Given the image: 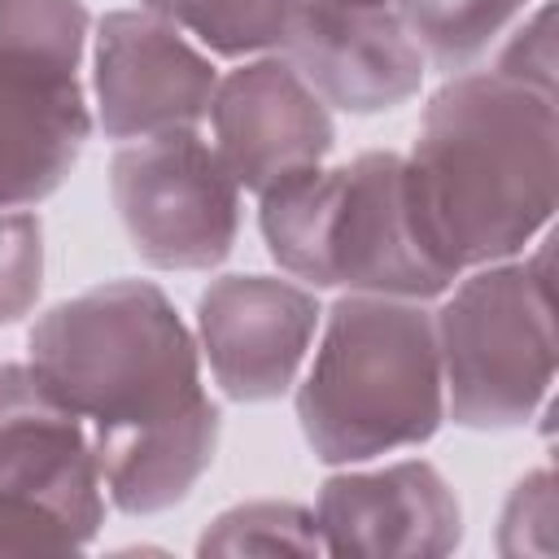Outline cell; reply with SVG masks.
<instances>
[{"label": "cell", "mask_w": 559, "mask_h": 559, "mask_svg": "<svg viewBox=\"0 0 559 559\" xmlns=\"http://www.w3.org/2000/svg\"><path fill=\"white\" fill-rule=\"evenodd\" d=\"M22 362L87 424L114 511L162 515L214 467L223 411L192 323L162 284L105 280L48 306Z\"/></svg>", "instance_id": "cell-1"}, {"label": "cell", "mask_w": 559, "mask_h": 559, "mask_svg": "<svg viewBox=\"0 0 559 559\" xmlns=\"http://www.w3.org/2000/svg\"><path fill=\"white\" fill-rule=\"evenodd\" d=\"M402 162L419 240L441 271L459 280L520 258L555 218L559 96L489 66L450 74Z\"/></svg>", "instance_id": "cell-2"}, {"label": "cell", "mask_w": 559, "mask_h": 559, "mask_svg": "<svg viewBox=\"0 0 559 559\" xmlns=\"http://www.w3.org/2000/svg\"><path fill=\"white\" fill-rule=\"evenodd\" d=\"M293 406L323 467L428 445L445 424L432 301L341 293L319 319Z\"/></svg>", "instance_id": "cell-3"}, {"label": "cell", "mask_w": 559, "mask_h": 559, "mask_svg": "<svg viewBox=\"0 0 559 559\" xmlns=\"http://www.w3.org/2000/svg\"><path fill=\"white\" fill-rule=\"evenodd\" d=\"M258 231L280 275L314 293L437 301L454 284L419 240L406 162L393 148L306 166L262 188Z\"/></svg>", "instance_id": "cell-4"}, {"label": "cell", "mask_w": 559, "mask_h": 559, "mask_svg": "<svg viewBox=\"0 0 559 559\" xmlns=\"http://www.w3.org/2000/svg\"><path fill=\"white\" fill-rule=\"evenodd\" d=\"M445 419L467 432L528 428L555 397L550 231L520 258L463 271L432 301Z\"/></svg>", "instance_id": "cell-5"}, {"label": "cell", "mask_w": 559, "mask_h": 559, "mask_svg": "<svg viewBox=\"0 0 559 559\" xmlns=\"http://www.w3.org/2000/svg\"><path fill=\"white\" fill-rule=\"evenodd\" d=\"M83 0H0V205H44L79 166L96 122Z\"/></svg>", "instance_id": "cell-6"}, {"label": "cell", "mask_w": 559, "mask_h": 559, "mask_svg": "<svg viewBox=\"0 0 559 559\" xmlns=\"http://www.w3.org/2000/svg\"><path fill=\"white\" fill-rule=\"evenodd\" d=\"M105 511L87 424L26 362H0V555L87 550Z\"/></svg>", "instance_id": "cell-7"}, {"label": "cell", "mask_w": 559, "mask_h": 559, "mask_svg": "<svg viewBox=\"0 0 559 559\" xmlns=\"http://www.w3.org/2000/svg\"><path fill=\"white\" fill-rule=\"evenodd\" d=\"M109 201L135 258L175 275L223 266L245 223V192L205 127L114 144Z\"/></svg>", "instance_id": "cell-8"}, {"label": "cell", "mask_w": 559, "mask_h": 559, "mask_svg": "<svg viewBox=\"0 0 559 559\" xmlns=\"http://www.w3.org/2000/svg\"><path fill=\"white\" fill-rule=\"evenodd\" d=\"M218 74L201 44L140 4L114 9L92 26V122L114 144L205 127Z\"/></svg>", "instance_id": "cell-9"}, {"label": "cell", "mask_w": 559, "mask_h": 559, "mask_svg": "<svg viewBox=\"0 0 559 559\" xmlns=\"http://www.w3.org/2000/svg\"><path fill=\"white\" fill-rule=\"evenodd\" d=\"M319 319L314 288L288 275L231 271L201 288L192 336L214 389L236 406H262L293 393Z\"/></svg>", "instance_id": "cell-10"}, {"label": "cell", "mask_w": 559, "mask_h": 559, "mask_svg": "<svg viewBox=\"0 0 559 559\" xmlns=\"http://www.w3.org/2000/svg\"><path fill=\"white\" fill-rule=\"evenodd\" d=\"M205 127L245 197H258L306 166H323L336 148L332 109L284 52L231 61L218 74Z\"/></svg>", "instance_id": "cell-11"}, {"label": "cell", "mask_w": 559, "mask_h": 559, "mask_svg": "<svg viewBox=\"0 0 559 559\" xmlns=\"http://www.w3.org/2000/svg\"><path fill=\"white\" fill-rule=\"evenodd\" d=\"M328 109L349 118L389 114L419 96L428 61L397 4L297 0L280 48Z\"/></svg>", "instance_id": "cell-12"}, {"label": "cell", "mask_w": 559, "mask_h": 559, "mask_svg": "<svg viewBox=\"0 0 559 559\" xmlns=\"http://www.w3.org/2000/svg\"><path fill=\"white\" fill-rule=\"evenodd\" d=\"M323 555H454L463 507L428 459L332 467L314 493Z\"/></svg>", "instance_id": "cell-13"}, {"label": "cell", "mask_w": 559, "mask_h": 559, "mask_svg": "<svg viewBox=\"0 0 559 559\" xmlns=\"http://www.w3.org/2000/svg\"><path fill=\"white\" fill-rule=\"evenodd\" d=\"M537 0H397V13L415 35L428 70L450 79L463 70H480L498 39Z\"/></svg>", "instance_id": "cell-14"}, {"label": "cell", "mask_w": 559, "mask_h": 559, "mask_svg": "<svg viewBox=\"0 0 559 559\" xmlns=\"http://www.w3.org/2000/svg\"><path fill=\"white\" fill-rule=\"evenodd\" d=\"M135 4L179 26L214 61L280 52L297 9V0H135Z\"/></svg>", "instance_id": "cell-15"}, {"label": "cell", "mask_w": 559, "mask_h": 559, "mask_svg": "<svg viewBox=\"0 0 559 559\" xmlns=\"http://www.w3.org/2000/svg\"><path fill=\"white\" fill-rule=\"evenodd\" d=\"M197 555H323L314 511L288 498H253L218 511L201 537Z\"/></svg>", "instance_id": "cell-16"}, {"label": "cell", "mask_w": 559, "mask_h": 559, "mask_svg": "<svg viewBox=\"0 0 559 559\" xmlns=\"http://www.w3.org/2000/svg\"><path fill=\"white\" fill-rule=\"evenodd\" d=\"M555 524H559V498H555V472L550 463L524 472L502 511H498V555L511 559H550L555 555Z\"/></svg>", "instance_id": "cell-17"}, {"label": "cell", "mask_w": 559, "mask_h": 559, "mask_svg": "<svg viewBox=\"0 0 559 559\" xmlns=\"http://www.w3.org/2000/svg\"><path fill=\"white\" fill-rule=\"evenodd\" d=\"M44 293V223L35 210L0 205V328L22 323Z\"/></svg>", "instance_id": "cell-18"}, {"label": "cell", "mask_w": 559, "mask_h": 559, "mask_svg": "<svg viewBox=\"0 0 559 559\" xmlns=\"http://www.w3.org/2000/svg\"><path fill=\"white\" fill-rule=\"evenodd\" d=\"M489 70L528 83L537 92L559 96V35H555V0H537L489 52Z\"/></svg>", "instance_id": "cell-19"}, {"label": "cell", "mask_w": 559, "mask_h": 559, "mask_svg": "<svg viewBox=\"0 0 559 559\" xmlns=\"http://www.w3.org/2000/svg\"><path fill=\"white\" fill-rule=\"evenodd\" d=\"M341 4H397V0H341Z\"/></svg>", "instance_id": "cell-20"}]
</instances>
